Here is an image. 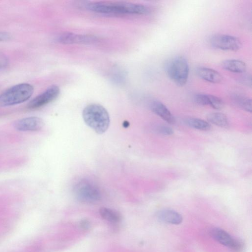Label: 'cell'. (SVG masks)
Segmentation results:
<instances>
[{
  "mask_svg": "<svg viewBox=\"0 0 252 252\" xmlns=\"http://www.w3.org/2000/svg\"><path fill=\"white\" fill-rule=\"evenodd\" d=\"M98 38L92 35L63 33L58 36L57 40L62 44H91L97 43Z\"/></svg>",
  "mask_w": 252,
  "mask_h": 252,
  "instance_id": "ba28073f",
  "label": "cell"
},
{
  "mask_svg": "<svg viewBox=\"0 0 252 252\" xmlns=\"http://www.w3.org/2000/svg\"><path fill=\"white\" fill-rule=\"evenodd\" d=\"M73 192L76 198L81 202L94 203L101 198L100 189L93 182L82 180L74 186Z\"/></svg>",
  "mask_w": 252,
  "mask_h": 252,
  "instance_id": "5b68a950",
  "label": "cell"
},
{
  "mask_svg": "<svg viewBox=\"0 0 252 252\" xmlns=\"http://www.w3.org/2000/svg\"><path fill=\"white\" fill-rule=\"evenodd\" d=\"M9 64V61L8 57L4 54L0 53V71L7 68Z\"/></svg>",
  "mask_w": 252,
  "mask_h": 252,
  "instance_id": "7402d4cb",
  "label": "cell"
},
{
  "mask_svg": "<svg viewBox=\"0 0 252 252\" xmlns=\"http://www.w3.org/2000/svg\"><path fill=\"white\" fill-rule=\"evenodd\" d=\"M185 123L189 127L200 131H206L211 129V124L198 118H188L185 120Z\"/></svg>",
  "mask_w": 252,
  "mask_h": 252,
  "instance_id": "e0dca14e",
  "label": "cell"
},
{
  "mask_svg": "<svg viewBox=\"0 0 252 252\" xmlns=\"http://www.w3.org/2000/svg\"><path fill=\"white\" fill-rule=\"evenodd\" d=\"M12 37L11 35L9 33L0 32V42L8 41Z\"/></svg>",
  "mask_w": 252,
  "mask_h": 252,
  "instance_id": "603a6c76",
  "label": "cell"
},
{
  "mask_svg": "<svg viewBox=\"0 0 252 252\" xmlns=\"http://www.w3.org/2000/svg\"><path fill=\"white\" fill-rule=\"evenodd\" d=\"M158 218L161 221L173 225H179L183 221L182 216L173 210L164 209L157 214Z\"/></svg>",
  "mask_w": 252,
  "mask_h": 252,
  "instance_id": "4fadbf2b",
  "label": "cell"
},
{
  "mask_svg": "<svg viewBox=\"0 0 252 252\" xmlns=\"http://www.w3.org/2000/svg\"><path fill=\"white\" fill-rule=\"evenodd\" d=\"M208 100L209 106L216 109L220 110L224 107V102L221 98L217 96L208 95Z\"/></svg>",
  "mask_w": 252,
  "mask_h": 252,
  "instance_id": "d6986e66",
  "label": "cell"
},
{
  "mask_svg": "<svg viewBox=\"0 0 252 252\" xmlns=\"http://www.w3.org/2000/svg\"><path fill=\"white\" fill-rule=\"evenodd\" d=\"M151 110L168 123L174 124L176 119L171 111L162 102L158 101H153L150 104Z\"/></svg>",
  "mask_w": 252,
  "mask_h": 252,
  "instance_id": "7c38bea8",
  "label": "cell"
},
{
  "mask_svg": "<svg viewBox=\"0 0 252 252\" xmlns=\"http://www.w3.org/2000/svg\"><path fill=\"white\" fill-rule=\"evenodd\" d=\"M210 44L214 48L224 51L237 52L242 48L239 38L226 34L213 36L210 38Z\"/></svg>",
  "mask_w": 252,
  "mask_h": 252,
  "instance_id": "8992f818",
  "label": "cell"
},
{
  "mask_svg": "<svg viewBox=\"0 0 252 252\" xmlns=\"http://www.w3.org/2000/svg\"><path fill=\"white\" fill-rule=\"evenodd\" d=\"M99 213L103 218L112 223L119 222L122 219L119 213L109 208L102 207L100 208Z\"/></svg>",
  "mask_w": 252,
  "mask_h": 252,
  "instance_id": "ac0fdd59",
  "label": "cell"
},
{
  "mask_svg": "<svg viewBox=\"0 0 252 252\" xmlns=\"http://www.w3.org/2000/svg\"><path fill=\"white\" fill-rule=\"evenodd\" d=\"M195 103L200 106H209L208 95L197 94L194 97Z\"/></svg>",
  "mask_w": 252,
  "mask_h": 252,
  "instance_id": "ffe728a7",
  "label": "cell"
},
{
  "mask_svg": "<svg viewBox=\"0 0 252 252\" xmlns=\"http://www.w3.org/2000/svg\"><path fill=\"white\" fill-rule=\"evenodd\" d=\"M80 226L82 229L88 230L90 227V222L86 219L81 220L80 222Z\"/></svg>",
  "mask_w": 252,
  "mask_h": 252,
  "instance_id": "d4e9b609",
  "label": "cell"
},
{
  "mask_svg": "<svg viewBox=\"0 0 252 252\" xmlns=\"http://www.w3.org/2000/svg\"><path fill=\"white\" fill-rule=\"evenodd\" d=\"M60 90L58 87L53 86L44 92L34 98L28 104V108L36 109L43 107L55 101L59 96Z\"/></svg>",
  "mask_w": 252,
  "mask_h": 252,
  "instance_id": "52a82bcc",
  "label": "cell"
},
{
  "mask_svg": "<svg viewBox=\"0 0 252 252\" xmlns=\"http://www.w3.org/2000/svg\"><path fill=\"white\" fill-rule=\"evenodd\" d=\"M207 120L210 122L222 128L229 127V123L226 115L220 112L210 113L207 116Z\"/></svg>",
  "mask_w": 252,
  "mask_h": 252,
  "instance_id": "2e32d148",
  "label": "cell"
},
{
  "mask_svg": "<svg viewBox=\"0 0 252 252\" xmlns=\"http://www.w3.org/2000/svg\"><path fill=\"white\" fill-rule=\"evenodd\" d=\"M87 7L92 12L106 15H145L150 13L144 5L129 2H97L88 4Z\"/></svg>",
  "mask_w": 252,
  "mask_h": 252,
  "instance_id": "6da1fadb",
  "label": "cell"
},
{
  "mask_svg": "<svg viewBox=\"0 0 252 252\" xmlns=\"http://www.w3.org/2000/svg\"><path fill=\"white\" fill-rule=\"evenodd\" d=\"M84 121L90 128L98 134L105 133L110 125L109 115L107 110L99 104H91L82 112Z\"/></svg>",
  "mask_w": 252,
  "mask_h": 252,
  "instance_id": "7a4b0ae2",
  "label": "cell"
},
{
  "mask_svg": "<svg viewBox=\"0 0 252 252\" xmlns=\"http://www.w3.org/2000/svg\"><path fill=\"white\" fill-rule=\"evenodd\" d=\"M211 236L220 244L235 251H239L242 244L225 231L218 228L213 229Z\"/></svg>",
  "mask_w": 252,
  "mask_h": 252,
  "instance_id": "30bf717a",
  "label": "cell"
},
{
  "mask_svg": "<svg viewBox=\"0 0 252 252\" xmlns=\"http://www.w3.org/2000/svg\"><path fill=\"white\" fill-rule=\"evenodd\" d=\"M242 82L245 86L248 87H251L252 86V80L251 76L246 75L242 78Z\"/></svg>",
  "mask_w": 252,
  "mask_h": 252,
  "instance_id": "cb8c5ba5",
  "label": "cell"
},
{
  "mask_svg": "<svg viewBox=\"0 0 252 252\" xmlns=\"http://www.w3.org/2000/svg\"><path fill=\"white\" fill-rule=\"evenodd\" d=\"M165 73L179 87L184 86L188 79L189 66L183 56H177L166 61L164 64Z\"/></svg>",
  "mask_w": 252,
  "mask_h": 252,
  "instance_id": "3957f363",
  "label": "cell"
},
{
  "mask_svg": "<svg viewBox=\"0 0 252 252\" xmlns=\"http://www.w3.org/2000/svg\"><path fill=\"white\" fill-rule=\"evenodd\" d=\"M195 72L198 77L208 82L219 83L223 79L222 75L219 72L211 68L198 67Z\"/></svg>",
  "mask_w": 252,
  "mask_h": 252,
  "instance_id": "8fae6325",
  "label": "cell"
},
{
  "mask_svg": "<svg viewBox=\"0 0 252 252\" xmlns=\"http://www.w3.org/2000/svg\"><path fill=\"white\" fill-rule=\"evenodd\" d=\"M34 92L28 83H21L8 89L0 95V107L13 106L28 101Z\"/></svg>",
  "mask_w": 252,
  "mask_h": 252,
  "instance_id": "277c9868",
  "label": "cell"
},
{
  "mask_svg": "<svg viewBox=\"0 0 252 252\" xmlns=\"http://www.w3.org/2000/svg\"><path fill=\"white\" fill-rule=\"evenodd\" d=\"M155 130L158 134L164 136H170L174 134V131L171 128L164 125L158 126Z\"/></svg>",
  "mask_w": 252,
  "mask_h": 252,
  "instance_id": "44dd1931",
  "label": "cell"
},
{
  "mask_svg": "<svg viewBox=\"0 0 252 252\" xmlns=\"http://www.w3.org/2000/svg\"><path fill=\"white\" fill-rule=\"evenodd\" d=\"M231 98L237 107L245 111L252 112V100L250 98L238 93L232 94Z\"/></svg>",
  "mask_w": 252,
  "mask_h": 252,
  "instance_id": "9a60e30c",
  "label": "cell"
},
{
  "mask_svg": "<svg viewBox=\"0 0 252 252\" xmlns=\"http://www.w3.org/2000/svg\"><path fill=\"white\" fill-rule=\"evenodd\" d=\"M45 123L43 119L37 117L24 118L16 121L15 128L21 132H35L44 127Z\"/></svg>",
  "mask_w": 252,
  "mask_h": 252,
  "instance_id": "9c48e42d",
  "label": "cell"
},
{
  "mask_svg": "<svg viewBox=\"0 0 252 252\" xmlns=\"http://www.w3.org/2000/svg\"><path fill=\"white\" fill-rule=\"evenodd\" d=\"M224 69L234 73H244L246 70V65L243 61L238 59H229L222 63Z\"/></svg>",
  "mask_w": 252,
  "mask_h": 252,
  "instance_id": "5bb4252c",
  "label": "cell"
}]
</instances>
